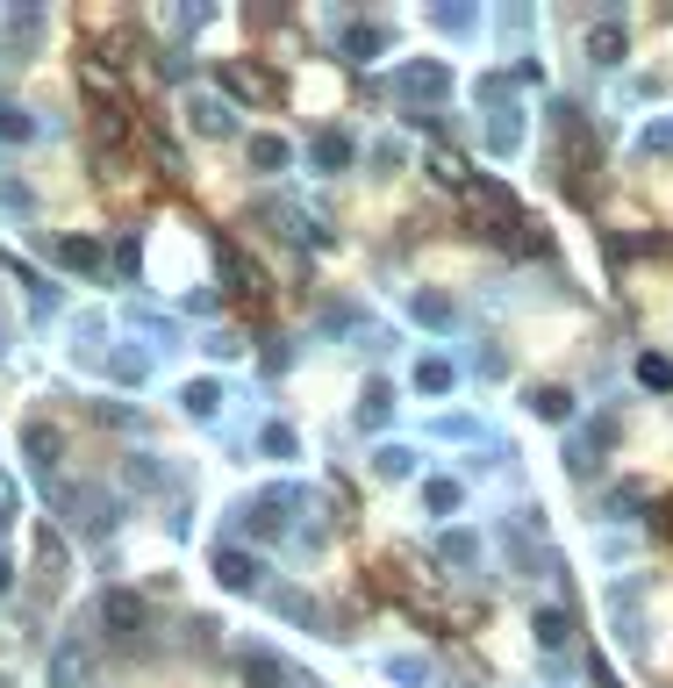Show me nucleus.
Listing matches in <instances>:
<instances>
[{"label": "nucleus", "mask_w": 673, "mask_h": 688, "mask_svg": "<svg viewBox=\"0 0 673 688\" xmlns=\"http://www.w3.org/2000/svg\"><path fill=\"white\" fill-rule=\"evenodd\" d=\"M101 617H108V624H122V631H130V624H136V603H130V595H108V603H101Z\"/></svg>", "instance_id": "f257e3e1"}, {"label": "nucleus", "mask_w": 673, "mask_h": 688, "mask_svg": "<svg viewBox=\"0 0 673 688\" xmlns=\"http://www.w3.org/2000/svg\"><path fill=\"white\" fill-rule=\"evenodd\" d=\"M222 80H229V86H237V94H266V80H258V72H251V65H229V72H222Z\"/></svg>", "instance_id": "f03ea898"}]
</instances>
